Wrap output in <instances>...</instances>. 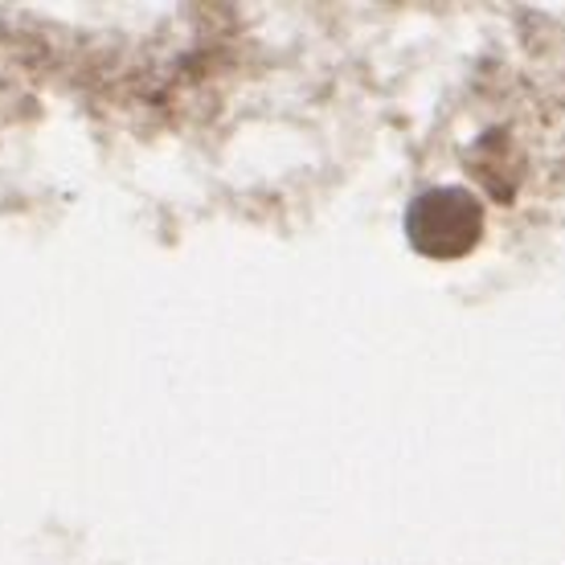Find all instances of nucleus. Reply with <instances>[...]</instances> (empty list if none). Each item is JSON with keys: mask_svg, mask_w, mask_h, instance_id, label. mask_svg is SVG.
<instances>
[{"mask_svg": "<svg viewBox=\"0 0 565 565\" xmlns=\"http://www.w3.org/2000/svg\"><path fill=\"white\" fill-rule=\"evenodd\" d=\"M411 234L430 255H451L447 238H455V250H467L476 242V234H480V210H476V201L467 198V193L443 189V193H430V198L414 205Z\"/></svg>", "mask_w": 565, "mask_h": 565, "instance_id": "f257e3e1", "label": "nucleus"}]
</instances>
